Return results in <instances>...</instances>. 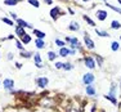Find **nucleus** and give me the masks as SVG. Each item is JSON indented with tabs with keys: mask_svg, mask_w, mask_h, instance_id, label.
<instances>
[{
	"mask_svg": "<svg viewBox=\"0 0 121 112\" xmlns=\"http://www.w3.org/2000/svg\"><path fill=\"white\" fill-rule=\"evenodd\" d=\"M65 40H66V43H68V44L71 45V49H79V50H81V44H80V41H79V39H77V37L67 36Z\"/></svg>",
	"mask_w": 121,
	"mask_h": 112,
	"instance_id": "nucleus-1",
	"label": "nucleus"
},
{
	"mask_svg": "<svg viewBox=\"0 0 121 112\" xmlns=\"http://www.w3.org/2000/svg\"><path fill=\"white\" fill-rule=\"evenodd\" d=\"M82 82L88 86V85H91L94 82V75L91 73V72H88V73H85L84 76H82Z\"/></svg>",
	"mask_w": 121,
	"mask_h": 112,
	"instance_id": "nucleus-2",
	"label": "nucleus"
},
{
	"mask_svg": "<svg viewBox=\"0 0 121 112\" xmlns=\"http://www.w3.org/2000/svg\"><path fill=\"white\" fill-rule=\"evenodd\" d=\"M84 63H85L86 67L90 68V70H94V68H95V61H94L93 57H86L85 61H84Z\"/></svg>",
	"mask_w": 121,
	"mask_h": 112,
	"instance_id": "nucleus-3",
	"label": "nucleus"
},
{
	"mask_svg": "<svg viewBox=\"0 0 121 112\" xmlns=\"http://www.w3.org/2000/svg\"><path fill=\"white\" fill-rule=\"evenodd\" d=\"M36 84H37V86H39V88H45V86H48L49 80H48V77H37V79H36Z\"/></svg>",
	"mask_w": 121,
	"mask_h": 112,
	"instance_id": "nucleus-4",
	"label": "nucleus"
},
{
	"mask_svg": "<svg viewBox=\"0 0 121 112\" xmlns=\"http://www.w3.org/2000/svg\"><path fill=\"white\" fill-rule=\"evenodd\" d=\"M84 43H85L86 48H88V49H90V50H93L94 48H95V45H94L93 40H91L88 35H85V37H84Z\"/></svg>",
	"mask_w": 121,
	"mask_h": 112,
	"instance_id": "nucleus-5",
	"label": "nucleus"
},
{
	"mask_svg": "<svg viewBox=\"0 0 121 112\" xmlns=\"http://www.w3.org/2000/svg\"><path fill=\"white\" fill-rule=\"evenodd\" d=\"M95 16H97V18L99 19V21H106V18H107L108 14L104 9H99V10H97Z\"/></svg>",
	"mask_w": 121,
	"mask_h": 112,
	"instance_id": "nucleus-6",
	"label": "nucleus"
},
{
	"mask_svg": "<svg viewBox=\"0 0 121 112\" xmlns=\"http://www.w3.org/2000/svg\"><path fill=\"white\" fill-rule=\"evenodd\" d=\"M59 14H60V10H59V8H58V7L53 8V9L50 10V17L54 19V21H56V19H58Z\"/></svg>",
	"mask_w": 121,
	"mask_h": 112,
	"instance_id": "nucleus-7",
	"label": "nucleus"
},
{
	"mask_svg": "<svg viewBox=\"0 0 121 112\" xmlns=\"http://www.w3.org/2000/svg\"><path fill=\"white\" fill-rule=\"evenodd\" d=\"M71 52H72V49H68V48L63 47V48H60V50H59V56L60 57H67L71 54Z\"/></svg>",
	"mask_w": 121,
	"mask_h": 112,
	"instance_id": "nucleus-8",
	"label": "nucleus"
},
{
	"mask_svg": "<svg viewBox=\"0 0 121 112\" xmlns=\"http://www.w3.org/2000/svg\"><path fill=\"white\" fill-rule=\"evenodd\" d=\"M86 94H88V95H90V97H94V95H97L95 88H94L93 85H88V86H86Z\"/></svg>",
	"mask_w": 121,
	"mask_h": 112,
	"instance_id": "nucleus-9",
	"label": "nucleus"
},
{
	"mask_svg": "<svg viewBox=\"0 0 121 112\" xmlns=\"http://www.w3.org/2000/svg\"><path fill=\"white\" fill-rule=\"evenodd\" d=\"M68 30H71V31H79V30H80V25H79V22L72 21L70 25H68Z\"/></svg>",
	"mask_w": 121,
	"mask_h": 112,
	"instance_id": "nucleus-10",
	"label": "nucleus"
},
{
	"mask_svg": "<svg viewBox=\"0 0 121 112\" xmlns=\"http://www.w3.org/2000/svg\"><path fill=\"white\" fill-rule=\"evenodd\" d=\"M13 85H14V81H13V80H10V79L4 80V88H5V89H10V90H12Z\"/></svg>",
	"mask_w": 121,
	"mask_h": 112,
	"instance_id": "nucleus-11",
	"label": "nucleus"
},
{
	"mask_svg": "<svg viewBox=\"0 0 121 112\" xmlns=\"http://www.w3.org/2000/svg\"><path fill=\"white\" fill-rule=\"evenodd\" d=\"M120 27H121V23L117 19H112V22H111V28L112 30H120Z\"/></svg>",
	"mask_w": 121,
	"mask_h": 112,
	"instance_id": "nucleus-12",
	"label": "nucleus"
},
{
	"mask_svg": "<svg viewBox=\"0 0 121 112\" xmlns=\"http://www.w3.org/2000/svg\"><path fill=\"white\" fill-rule=\"evenodd\" d=\"M34 59H35V63H36L37 67L41 68V67H43V65H41V57H40V54H39V53H36L35 56H34Z\"/></svg>",
	"mask_w": 121,
	"mask_h": 112,
	"instance_id": "nucleus-13",
	"label": "nucleus"
},
{
	"mask_svg": "<svg viewBox=\"0 0 121 112\" xmlns=\"http://www.w3.org/2000/svg\"><path fill=\"white\" fill-rule=\"evenodd\" d=\"M95 34L98 36H102V37H109V34L107 32V31L99 30V28H97V30H95Z\"/></svg>",
	"mask_w": 121,
	"mask_h": 112,
	"instance_id": "nucleus-14",
	"label": "nucleus"
},
{
	"mask_svg": "<svg viewBox=\"0 0 121 112\" xmlns=\"http://www.w3.org/2000/svg\"><path fill=\"white\" fill-rule=\"evenodd\" d=\"M16 34H17V36H21V37H23L26 35V32H25V28L23 27H21V26H18V27L16 28Z\"/></svg>",
	"mask_w": 121,
	"mask_h": 112,
	"instance_id": "nucleus-15",
	"label": "nucleus"
},
{
	"mask_svg": "<svg viewBox=\"0 0 121 112\" xmlns=\"http://www.w3.org/2000/svg\"><path fill=\"white\" fill-rule=\"evenodd\" d=\"M116 89H117V85L115 84V82H112V84H111V88H109V95L116 97Z\"/></svg>",
	"mask_w": 121,
	"mask_h": 112,
	"instance_id": "nucleus-16",
	"label": "nucleus"
},
{
	"mask_svg": "<svg viewBox=\"0 0 121 112\" xmlns=\"http://www.w3.org/2000/svg\"><path fill=\"white\" fill-rule=\"evenodd\" d=\"M35 45L39 48V49H43V48L45 47V43H44V40H43V39H36L35 40Z\"/></svg>",
	"mask_w": 121,
	"mask_h": 112,
	"instance_id": "nucleus-17",
	"label": "nucleus"
},
{
	"mask_svg": "<svg viewBox=\"0 0 121 112\" xmlns=\"http://www.w3.org/2000/svg\"><path fill=\"white\" fill-rule=\"evenodd\" d=\"M17 23H18L21 27H31V25L30 23H27L26 21H23V19H21V18H17Z\"/></svg>",
	"mask_w": 121,
	"mask_h": 112,
	"instance_id": "nucleus-18",
	"label": "nucleus"
},
{
	"mask_svg": "<svg viewBox=\"0 0 121 112\" xmlns=\"http://www.w3.org/2000/svg\"><path fill=\"white\" fill-rule=\"evenodd\" d=\"M111 50L112 52H117V50H120V44L117 41H112L111 43Z\"/></svg>",
	"mask_w": 121,
	"mask_h": 112,
	"instance_id": "nucleus-19",
	"label": "nucleus"
},
{
	"mask_svg": "<svg viewBox=\"0 0 121 112\" xmlns=\"http://www.w3.org/2000/svg\"><path fill=\"white\" fill-rule=\"evenodd\" d=\"M72 68H73L72 63H70V62H65V63H63V70H65V71H71Z\"/></svg>",
	"mask_w": 121,
	"mask_h": 112,
	"instance_id": "nucleus-20",
	"label": "nucleus"
},
{
	"mask_svg": "<svg viewBox=\"0 0 121 112\" xmlns=\"http://www.w3.org/2000/svg\"><path fill=\"white\" fill-rule=\"evenodd\" d=\"M106 5H107V7L109 8V9H112V10H115V12H116V13L121 14V9H120V8H117V7H113V5H112V4H109L108 1L106 3Z\"/></svg>",
	"mask_w": 121,
	"mask_h": 112,
	"instance_id": "nucleus-21",
	"label": "nucleus"
},
{
	"mask_svg": "<svg viewBox=\"0 0 121 112\" xmlns=\"http://www.w3.org/2000/svg\"><path fill=\"white\" fill-rule=\"evenodd\" d=\"M48 58H49V61H56L57 54L54 53L53 50H49V52H48Z\"/></svg>",
	"mask_w": 121,
	"mask_h": 112,
	"instance_id": "nucleus-22",
	"label": "nucleus"
},
{
	"mask_svg": "<svg viewBox=\"0 0 121 112\" xmlns=\"http://www.w3.org/2000/svg\"><path fill=\"white\" fill-rule=\"evenodd\" d=\"M106 99L109 100V102H111L112 104H117V99H116V97H112V95H109V94H107V95H106Z\"/></svg>",
	"mask_w": 121,
	"mask_h": 112,
	"instance_id": "nucleus-23",
	"label": "nucleus"
},
{
	"mask_svg": "<svg viewBox=\"0 0 121 112\" xmlns=\"http://www.w3.org/2000/svg\"><path fill=\"white\" fill-rule=\"evenodd\" d=\"M34 34L36 35L37 39H44V37H45V34L41 32V31H39V30H34Z\"/></svg>",
	"mask_w": 121,
	"mask_h": 112,
	"instance_id": "nucleus-24",
	"label": "nucleus"
},
{
	"mask_svg": "<svg viewBox=\"0 0 121 112\" xmlns=\"http://www.w3.org/2000/svg\"><path fill=\"white\" fill-rule=\"evenodd\" d=\"M84 19H85V22H86V23H89L90 26H93V27L95 26V23H94V21H91V18H90V17H88L86 14H84Z\"/></svg>",
	"mask_w": 121,
	"mask_h": 112,
	"instance_id": "nucleus-25",
	"label": "nucleus"
},
{
	"mask_svg": "<svg viewBox=\"0 0 121 112\" xmlns=\"http://www.w3.org/2000/svg\"><path fill=\"white\" fill-rule=\"evenodd\" d=\"M54 44H56L57 47H60V48L65 47V41H62L60 39H56V40H54Z\"/></svg>",
	"mask_w": 121,
	"mask_h": 112,
	"instance_id": "nucleus-26",
	"label": "nucleus"
},
{
	"mask_svg": "<svg viewBox=\"0 0 121 112\" xmlns=\"http://www.w3.org/2000/svg\"><path fill=\"white\" fill-rule=\"evenodd\" d=\"M18 1H21V0H5L4 3H5L7 5H16Z\"/></svg>",
	"mask_w": 121,
	"mask_h": 112,
	"instance_id": "nucleus-27",
	"label": "nucleus"
},
{
	"mask_svg": "<svg viewBox=\"0 0 121 112\" xmlns=\"http://www.w3.org/2000/svg\"><path fill=\"white\" fill-rule=\"evenodd\" d=\"M22 41H23L25 44H28V43L31 41V36L30 35H25L23 37H22Z\"/></svg>",
	"mask_w": 121,
	"mask_h": 112,
	"instance_id": "nucleus-28",
	"label": "nucleus"
},
{
	"mask_svg": "<svg viewBox=\"0 0 121 112\" xmlns=\"http://www.w3.org/2000/svg\"><path fill=\"white\" fill-rule=\"evenodd\" d=\"M28 3H30L31 5H34L35 8H39L40 7V3L37 1V0H28Z\"/></svg>",
	"mask_w": 121,
	"mask_h": 112,
	"instance_id": "nucleus-29",
	"label": "nucleus"
},
{
	"mask_svg": "<svg viewBox=\"0 0 121 112\" xmlns=\"http://www.w3.org/2000/svg\"><path fill=\"white\" fill-rule=\"evenodd\" d=\"M95 59H97V63L99 65V67H102V66H103V58H102V57H99V56H97Z\"/></svg>",
	"mask_w": 121,
	"mask_h": 112,
	"instance_id": "nucleus-30",
	"label": "nucleus"
},
{
	"mask_svg": "<svg viewBox=\"0 0 121 112\" xmlns=\"http://www.w3.org/2000/svg\"><path fill=\"white\" fill-rule=\"evenodd\" d=\"M1 21L4 22V23H8V25H9V26H12V25H13V22L10 21L9 18H7V17H5V18H1Z\"/></svg>",
	"mask_w": 121,
	"mask_h": 112,
	"instance_id": "nucleus-31",
	"label": "nucleus"
},
{
	"mask_svg": "<svg viewBox=\"0 0 121 112\" xmlns=\"http://www.w3.org/2000/svg\"><path fill=\"white\" fill-rule=\"evenodd\" d=\"M54 66H56L57 70H60V68H63V63H62V62H56V65H54Z\"/></svg>",
	"mask_w": 121,
	"mask_h": 112,
	"instance_id": "nucleus-32",
	"label": "nucleus"
},
{
	"mask_svg": "<svg viewBox=\"0 0 121 112\" xmlns=\"http://www.w3.org/2000/svg\"><path fill=\"white\" fill-rule=\"evenodd\" d=\"M22 57H25V58H28V57H31V53H23V52H22Z\"/></svg>",
	"mask_w": 121,
	"mask_h": 112,
	"instance_id": "nucleus-33",
	"label": "nucleus"
},
{
	"mask_svg": "<svg viewBox=\"0 0 121 112\" xmlns=\"http://www.w3.org/2000/svg\"><path fill=\"white\" fill-rule=\"evenodd\" d=\"M16 44H17V48H18V49H21V50H23V47H22V44H21V43H19V41H17V43H16Z\"/></svg>",
	"mask_w": 121,
	"mask_h": 112,
	"instance_id": "nucleus-34",
	"label": "nucleus"
},
{
	"mask_svg": "<svg viewBox=\"0 0 121 112\" xmlns=\"http://www.w3.org/2000/svg\"><path fill=\"white\" fill-rule=\"evenodd\" d=\"M44 3H45V4H52L53 0H44Z\"/></svg>",
	"mask_w": 121,
	"mask_h": 112,
	"instance_id": "nucleus-35",
	"label": "nucleus"
},
{
	"mask_svg": "<svg viewBox=\"0 0 121 112\" xmlns=\"http://www.w3.org/2000/svg\"><path fill=\"white\" fill-rule=\"evenodd\" d=\"M117 1H119V4H120V5H121V0H117Z\"/></svg>",
	"mask_w": 121,
	"mask_h": 112,
	"instance_id": "nucleus-36",
	"label": "nucleus"
},
{
	"mask_svg": "<svg viewBox=\"0 0 121 112\" xmlns=\"http://www.w3.org/2000/svg\"><path fill=\"white\" fill-rule=\"evenodd\" d=\"M82 1H90V0H82Z\"/></svg>",
	"mask_w": 121,
	"mask_h": 112,
	"instance_id": "nucleus-37",
	"label": "nucleus"
},
{
	"mask_svg": "<svg viewBox=\"0 0 121 112\" xmlns=\"http://www.w3.org/2000/svg\"><path fill=\"white\" fill-rule=\"evenodd\" d=\"M102 1H104V3H107V0H102Z\"/></svg>",
	"mask_w": 121,
	"mask_h": 112,
	"instance_id": "nucleus-38",
	"label": "nucleus"
},
{
	"mask_svg": "<svg viewBox=\"0 0 121 112\" xmlns=\"http://www.w3.org/2000/svg\"><path fill=\"white\" fill-rule=\"evenodd\" d=\"M120 40H121V36H120Z\"/></svg>",
	"mask_w": 121,
	"mask_h": 112,
	"instance_id": "nucleus-39",
	"label": "nucleus"
}]
</instances>
